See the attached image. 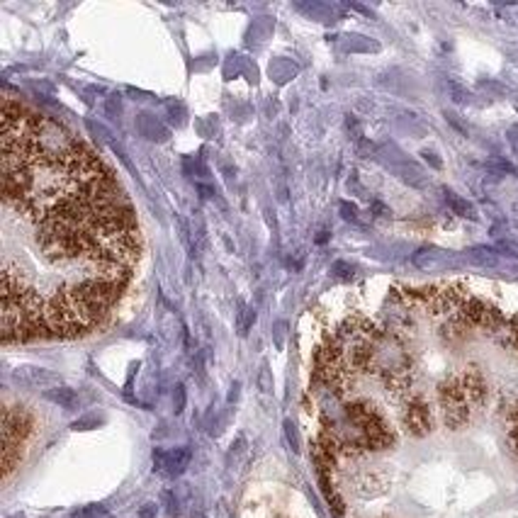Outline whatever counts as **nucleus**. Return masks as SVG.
Segmentation results:
<instances>
[{"label":"nucleus","instance_id":"f03ea898","mask_svg":"<svg viewBox=\"0 0 518 518\" xmlns=\"http://www.w3.org/2000/svg\"><path fill=\"white\" fill-rule=\"evenodd\" d=\"M438 402L440 409H443V421L445 426L457 431L462 428L465 423L470 421V414H472V404L467 399V392H465L462 378H448L438 385Z\"/></svg>","mask_w":518,"mask_h":518},{"label":"nucleus","instance_id":"20e7f679","mask_svg":"<svg viewBox=\"0 0 518 518\" xmlns=\"http://www.w3.org/2000/svg\"><path fill=\"white\" fill-rule=\"evenodd\" d=\"M190 465V450L187 448H175V450H154V472L178 477L185 472V467Z\"/></svg>","mask_w":518,"mask_h":518},{"label":"nucleus","instance_id":"423d86ee","mask_svg":"<svg viewBox=\"0 0 518 518\" xmlns=\"http://www.w3.org/2000/svg\"><path fill=\"white\" fill-rule=\"evenodd\" d=\"M460 378H462V385H465V392H467L470 404H472V406H482V404H485L487 397H489V387H487L485 375H482L477 368H467L460 375Z\"/></svg>","mask_w":518,"mask_h":518},{"label":"nucleus","instance_id":"1a4fd4ad","mask_svg":"<svg viewBox=\"0 0 518 518\" xmlns=\"http://www.w3.org/2000/svg\"><path fill=\"white\" fill-rule=\"evenodd\" d=\"M253 321H256V311L249 309V307H241V311H239V333H241V336H246V333H249V328L253 326Z\"/></svg>","mask_w":518,"mask_h":518},{"label":"nucleus","instance_id":"dca6fc26","mask_svg":"<svg viewBox=\"0 0 518 518\" xmlns=\"http://www.w3.org/2000/svg\"><path fill=\"white\" fill-rule=\"evenodd\" d=\"M141 518H156V504H146L144 509L139 511Z\"/></svg>","mask_w":518,"mask_h":518},{"label":"nucleus","instance_id":"9b49d317","mask_svg":"<svg viewBox=\"0 0 518 518\" xmlns=\"http://www.w3.org/2000/svg\"><path fill=\"white\" fill-rule=\"evenodd\" d=\"M285 438H287V443H290V448L294 452H299V431L290 419L285 421Z\"/></svg>","mask_w":518,"mask_h":518},{"label":"nucleus","instance_id":"39448f33","mask_svg":"<svg viewBox=\"0 0 518 518\" xmlns=\"http://www.w3.org/2000/svg\"><path fill=\"white\" fill-rule=\"evenodd\" d=\"M13 380L22 387H32V390H46V387L61 385V378L56 373H51L46 368H32V365L17 368L13 373Z\"/></svg>","mask_w":518,"mask_h":518},{"label":"nucleus","instance_id":"4468645a","mask_svg":"<svg viewBox=\"0 0 518 518\" xmlns=\"http://www.w3.org/2000/svg\"><path fill=\"white\" fill-rule=\"evenodd\" d=\"M90 426H95V416H86V419L76 421L71 428H73V431H86V428H90Z\"/></svg>","mask_w":518,"mask_h":518},{"label":"nucleus","instance_id":"f257e3e1","mask_svg":"<svg viewBox=\"0 0 518 518\" xmlns=\"http://www.w3.org/2000/svg\"><path fill=\"white\" fill-rule=\"evenodd\" d=\"M0 178L3 341L100 326L139 261V227L113 170L61 122L8 98Z\"/></svg>","mask_w":518,"mask_h":518},{"label":"nucleus","instance_id":"6e6552de","mask_svg":"<svg viewBox=\"0 0 518 518\" xmlns=\"http://www.w3.org/2000/svg\"><path fill=\"white\" fill-rule=\"evenodd\" d=\"M105 516H108V509L103 504H88L73 514V518H105Z\"/></svg>","mask_w":518,"mask_h":518},{"label":"nucleus","instance_id":"2eb2a0df","mask_svg":"<svg viewBox=\"0 0 518 518\" xmlns=\"http://www.w3.org/2000/svg\"><path fill=\"white\" fill-rule=\"evenodd\" d=\"M163 499H166V504H168V514L170 516L178 514V502H173V494L166 492V494H163Z\"/></svg>","mask_w":518,"mask_h":518},{"label":"nucleus","instance_id":"f3484780","mask_svg":"<svg viewBox=\"0 0 518 518\" xmlns=\"http://www.w3.org/2000/svg\"><path fill=\"white\" fill-rule=\"evenodd\" d=\"M237 397H239V385H234L232 392H229V402H237Z\"/></svg>","mask_w":518,"mask_h":518},{"label":"nucleus","instance_id":"0eeeda50","mask_svg":"<svg viewBox=\"0 0 518 518\" xmlns=\"http://www.w3.org/2000/svg\"><path fill=\"white\" fill-rule=\"evenodd\" d=\"M44 397L49 399V402L63 406V409H76V406H78V394L71 390V387H63V385L54 387V390H46Z\"/></svg>","mask_w":518,"mask_h":518},{"label":"nucleus","instance_id":"ddd939ff","mask_svg":"<svg viewBox=\"0 0 518 518\" xmlns=\"http://www.w3.org/2000/svg\"><path fill=\"white\" fill-rule=\"evenodd\" d=\"M173 406H175V414H180L182 406H185V390H182V385L175 387V394H173Z\"/></svg>","mask_w":518,"mask_h":518},{"label":"nucleus","instance_id":"7ed1b4c3","mask_svg":"<svg viewBox=\"0 0 518 518\" xmlns=\"http://www.w3.org/2000/svg\"><path fill=\"white\" fill-rule=\"evenodd\" d=\"M402 423L404 428L416 438H423L433 431V414L431 406L423 397H409L404 402V411H402Z\"/></svg>","mask_w":518,"mask_h":518},{"label":"nucleus","instance_id":"f8f14e48","mask_svg":"<svg viewBox=\"0 0 518 518\" xmlns=\"http://www.w3.org/2000/svg\"><path fill=\"white\" fill-rule=\"evenodd\" d=\"M448 202H450V207L455 212H460L462 217H472V207H470L467 202H462V200H457L452 192H448Z\"/></svg>","mask_w":518,"mask_h":518},{"label":"nucleus","instance_id":"9d476101","mask_svg":"<svg viewBox=\"0 0 518 518\" xmlns=\"http://www.w3.org/2000/svg\"><path fill=\"white\" fill-rule=\"evenodd\" d=\"M258 390L263 394L273 392V373H270L268 365H261V370H258Z\"/></svg>","mask_w":518,"mask_h":518}]
</instances>
